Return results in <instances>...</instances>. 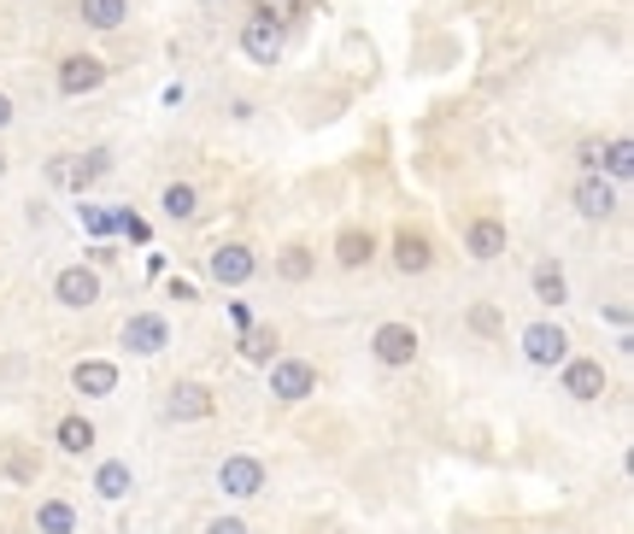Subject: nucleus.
<instances>
[{"label":"nucleus","instance_id":"1","mask_svg":"<svg viewBox=\"0 0 634 534\" xmlns=\"http://www.w3.org/2000/svg\"><path fill=\"white\" fill-rule=\"evenodd\" d=\"M112 170V153L106 148H94V153H60V158H48V182L53 189H65V194H83V189H94L100 177Z\"/></svg>","mask_w":634,"mask_h":534},{"label":"nucleus","instance_id":"2","mask_svg":"<svg viewBox=\"0 0 634 534\" xmlns=\"http://www.w3.org/2000/svg\"><path fill=\"white\" fill-rule=\"evenodd\" d=\"M417 353H423V341H417L411 323H377L370 329V358H377V365L406 370V365H417Z\"/></svg>","mask_w":634,"mask_h":534},{"label":"nucleus","instance_id":"3","mask_svg":"<svg viewBox=\"0 0 634 534\" xmlns=\"http://www.w3.org/2000/svg\"><path fill=\"white\" fill-rule=\"evenodd\" d=\"M265 482H270V470H265V458H253V453H229L218 465V494L224 499H253V494H265Z\"/></svg>","mask_w":634,"mask_h":534},{"label":"nucleus","instance_id":"4","mask_svg":"<svg viewBox=\"0 0 634 534\" xmlns=\"http://www.w3.org/2000/svg\"><path fill=\"white\" fill-rule=\"evenodd\" d=\"M523 358L535 370H558L570 358V335H565V323H529L523 329Z\"/></svg>","mask_w":634,"mask_h":534},{"label":"nucleus","instance_id":"5","mask_svg":"<svg viewBox=\"0 0 634 534\" xmlns=\"http://www.w3.org/2000/svg\"><path fill=\"white\" fill-rule=\"evenodd\" d=\"M270 394H277L282 406L312 399L317 394V365H306V358H277V365H270Z\"/></svg>","mask_w":634,"mask_h":534},{"label":"nucleus","instance_id":"6","mask_svg":"<svg viewBox=\"0 0 634 534\" xmlns=\"http://www.w3.org/2000/svg\"><path fill=\"white\" fill-rule=\"evenodd\" d=\"M118 341L129 346V353L153 358V353H165V346H170V323H165L158 312H136V317H124Z\"/></svg>","mask_w":634,"mask_h":534},{"label":"nucleus","instance_id":"7","mask_svg":"<svg viewBox=\"0 0 634 534\" xmlns=\"http://www.w3.org/2000/svg\"><path fill=\"white\" fill-rule=\"evenodd\" d=\"M212 411H218V399H212L206 382H177L165 394V417H170V423H206Z\"/></svg>","mask_w":634,"mask_h":534},{"label":"nucleus","instance_id":"8","mask_svg":"<svg viewBox=\"0 0 634 534\" xmlns=\"http://www.w3.org/2000/svg\"><path fill=\"white\" fill-rule=\"evenodd\" d=\"M206 270H212V282L218 288H241V282H253L258 258H253V247H241V241H224V247H212Z\"/></svg>","mask_w":634,"mask_h":534},{"label":"nucleus","instance_id":"9","mask_svg":"<svg viewBox=\"0 0 634 534\" xmlns=\"http://www.w3.org/2000/svg\"><path fill=\"white\" fill-rule=\"evenodd\" d=\"M53 300H60L65 312H89L100 300V277L89 265H65L60 277H53Z\"/></svg>","mask_w":634,"mask_h":534},{"label":"nucleus","instance_id":"10","mask_svg":"<svg viewBox=\"0 0 634 534\" xmlns=\"http://www.w3.org/2000/svg\"><path fill=\"white\" fill-rule=\"evenodd\" d=\"M565 394L582 399V406H594V399H605V387H611V377H605L599 358H565Z\"/></svg>","mask_w":634,"mask_h":534},{"label":"nucleus","instance_id":"11","mask_svg":"<svg viewBox=\"0 0 634 534\" xmlns=\"http://www.w3.org/2000/svg\"><path fill=\"white\" fill-rule=\"evenodd\" d=\"M100 82H106V60H94V53H71V60H60V94L83 100V94H94Z\"/></svg>","mask_w":634,"mask_h":534},{"label":"nucleus","instance_id":"12","mask_svg":"<svg viewBox=\"0 0 634 534\" xmlns=\"http://www.w3.org/2000/svg\"><path fill=\"white\" fill-rule=\"evenodd\" d=\"M429 265H435V241H429L423 229L406 224V229L394 236V270H400V277H423Z\"/></svg>","mask_w":634,"mask_h":534},{"label":"nucleus","instance_id":"13","mask_svg":"<svg viewBox=\"0 0 634 534\" xmlns=\"http://www.w3.org/2000/svg\"><path fill=\"white\" fill-rule=\"evenodd\" d=\"M570 200H575V212H582L587 224H605V218L617 212V182H605V177H594V170H587V177L575 182Z\"/></svg>","mask_w":634,"mask_h":534},{"label":"nucleus","instance_id":"14","mask_svg":"<svg viewBox=\"0 0 634 534\" xmlns=\"http://www.w3.org/2000/svg\"><path fill=\"white\" fill-rule=\"evenodd\" d=\"M71 387L89 394V399L118 394V365H112V358H83V365H71Z\"/></svg>","mask_w":634,"mask_h":534},{"label":"nucleus","instance_id":"15","mask_svg":"<svg viewBox=\"0 0 634 534\" xmlns=\"http://www.w3.org/2000/svg\"><path fill=\"white\" fill-rule=\"evenodd\" d=\"M241 53H248L253 65H277L282 60V30L265 18H248L241 24Z\"/></svg>","mask_w":634,"mask_h":534},{"label":"nucleus","instance_id":"16","mask_svg":"<svg viewBox=\"0 0 634 534\" xmlns=\"http://www.w3.org/2000/svg\"><path fill=\"white\" fill-rule=\"evenodd\" d=\"M506 224H499V218H476L470 229H465V253L476 258V265H494V258L499 253H506Z\"/></svg>","mask_w":634,"mask_h":534},{"label":"nucleus","instance_id":"17","mask_svg":"<svg viewBox=\"0 0 634 534\" xmlns=\"http://www.w3.org/2000/svg\"><path fill=\"white\" fill-rule=\"evenodd\" d=\"M0 482H18V487L41 482V458L24 441H0Z\"/></svg>","mask_w":634,"mask_h":534},{"label":"nucleus","instance_id":"18","mask_svg":"<svg viewBox=\"0 0 634 534\" xmlns=\"http://www.w3.org/2000/svg\"><path fill=\"white\" fill-rule=\"evenodd\" d=\"M370 258H377V236H370V229H341V236H335V265L341 270H365L370 265Z\"/></svg>","mask_w":634,"mask_h":534},{"label":"nucleus","instance_id":"19","mask_svg":"<svg viewBox=\"0 0 634 534\" xmlns=\"http://www.w3.org/2000/svg\"><path fill=\"white\" fill-rule=\"evenodd\" d=\"M529 288H535L541 306H565V300H570V277H565V265H558V258H541L535 277H529Z\"/></svg>","mask_w":634,"mask_h":534},{"label":"nucleus","instance_id":"20","mask_svg":"<svg viewBox=\"0 0 634 534\" xmlns=\"http://www.w3.org/2000/svg\"><path fill=\"white\" fill-rule=\"evenodd\" d=\"M129 487H136V470L124 465V458H106V465L94 470V494L106 499V505H118V499H129Z\"/></svg>","mask_w":634,"mask_h":534},{"label":"nucleus","instance_id":"21","mask_svg":"<svg viewBox=\"0 0 634 534\" xmlns=\"http://www.w3.org/2000/svg\"><path fill=\"white\" fill-rule=\"evenodd\" d=\"M53 441H60V453L83 458V453H89V446H94L100 435H94V423H89V417H77V411H71V417H60V423H53Z\"/></svg>","mask_w":634,"mask_h":534},{"label":"nucleus","instance_id":"22","mask_svg":"<svg viewBox=\"0 0 634 534\" xmlns=\"http://www.w3.org/2000/svg\"><path fill=\"white\" fill-rule=\"evenodd\" d=\"M277 346H282L277 323H253L248 335H241V358H248V365H277Z\"/></svg>","mask_w":634,"mask_h":534},{"label":"nucleus","instance_id":"23","mask_svg":"<svg viewBox=\"0 0 634 534\" xmlns=\"http://www.w3.org/2000/svg\"><path fill=\"white\" fill-rule=\"evenodd\" d=\"M36 529L41 534H77V505L71 499H41L36 505Z\"/></svg>","mask_w":634,"mask_h":534},{"label":"nucleus","instance_id":"24","mask_svg":"<svg viewBox=\"0 0 634 534\" xmlns=\"http://www.w3.org/2000/svg\"><path fill=\"white\" fill-rule=\"evenodd\" d=\"M83 24H94V30H118L129 18V0H77Z\"/></svg>","mask_w":634,"mask_h":534},{"label":"nucleus","instance_id":"25","mask_svg":"<svg viewBox=\"0 0 634 534\" xmlns=\"http://www.w3.org/2000/svg\"><path fill=\"white\" fill-rule=\"evenodd\" d=\"M158 206H165V218H177V224H189L194 212H200V194L189 189V182H170L165 194H158Z\"/></svg>","mask_w":634,"mask_h":534},{"label":"nucleus","instance_id":"26","mask_svg":"<svg viewBox=\"0 0 634 534\" xmlns=\"http://www.w3.org/2000/svg\"><path fill=\"white\" fill-rule=\"evenodd\" d=\"M312 270H317V253H312V247H288V253L277 258V277H282V282H306Z\"/></svg>","mask_w":634,"mask_h":534},{"label":"nucleus","instance_id":"27","mask_svg":"<svg viewBox=\"0 0 634 534\" xmlns=\"http://www.w3.org/2000/svg\"><path fill=\"white\" fill-rule=\"evenodd\" d=\"M599 170H611L617 182H629V177H634V148H629V136L605 141V165H599Z\"/></svg>","mask_w":634,"mask_h":534},{"label":"nucleus","instance_id":"28","mask_svg":"<svg viewBox=\"0 0 634 534\" xmlns=\"http://www.w3.org/2000/svg\"><path fill=\"white\" fill-rule=\"evenodd\" d=\"M300 7H306V0H253V18H265V24H282L288 18H300Z\"/></svg>","mask_w":634,"mask_h":534},{"label":"nucleus","instance_id":"29","mask_svg":"<svg viewBox=\"0 0 634 534\" xmlns=\"http://www.w3.org/2000/svg\"><path fill=\"white\" fill-rule=\"evenodd\" d=\"M465 323L476 329V335H499V329H506V317H499V306H470Z\"/></svg>","mask_w":634,"mask_h":534},{"label":"nucleus","instance_id":"30","mask_svg":"<svg viewBox=\"0 0 634 534\" xmlns=\"http://www.w3.org/2000/svg\"><path fill=\"white\" fill-rule=\"evenodd\" d=\"M83 229H89V236H112L118 218H112V212H100V206H89V212H83Z\"/></svg>","mask_w":634,"mask_h":534},{"label":"nucleus","instance_id":"31","mask_svg":"<svg viewBox=\"0 0 634 534\" xmlns=\"http://www.w3.org/2000/svg\"><path fill=\"white\" fill-rule=\"evenodd\" d=\"M112 218H118V229H124L129 241H148V236H153V229H148V218H136V212H112Z\"/></svg>","mask_w":634,"mask_h":534},{"label":"nucleus","instance_id":"32","mask_svg":"<svg viewBox=\"0 0 634 534\" xmlns=\"http://www.w3.org/2000/svg\"><path fill=\"white\" fill-rule=\"evenodd\" d=\"M206 534H253V529L241 523V517H212V523H206Z\"/></svg>","mask_w":634,"mask_h":534},{"label":"nucleus","instance_id":"33","mask_svg":"<svg viewBox=\"0 0 634 534\" xmlns=\"http://www.w3.org/2000/svg\"><path fill=\"white\" fill-rule=\"evenodd\" d=\"M582 165L599 177V165H605V141H582Z\"/></svg>","mask_w":634,"mask_h":534},{"label":"nucleus","instance_id":"34","mask_svg":"<svg viewBox=\"0 0 634 534\" xmlns=\"http://www.w3.org/2000/svg\"><path fill=\"white\" fill-rule=\"evenodd\" d=\"M229 323H236V329H241V335H248V329H253V312H248V306H241V300H229Z\"/></svg>","mask_w":634,"mask_h":534},{"label":"nucleus","instance_id":"35","mask_svg":"<svg viewBox=\"0 0 634 534\" xmlns=\"http://www.w3.org/2000/svg\"><path fill=\"white\" fill-rule=\"evenodd\" d=\"M7 124H12V100L0 94V129H7Z\"/></svg>","mask_w":634,"mask_h":534},{"label":"nucleus","instance_id":"36","mask_svg":"<svg viewBox=\"0 0 634 534\" xmlns=\"http://www.w3.org/2000/svg\"><path fill=\"white\" fill-rule=\"evenodd\" d=\"M0 177H7V158H0Z\"/></svg>","mask_w":634,"mask_h":534},{"label":"nucleus","instance_id":"37","mask_svg":"<svg viewBox=\"0 0 634 534\" xmlns=\"http://www.w3.org/2000/svg\"><path fill=\"white\" fill-rule=\"evenodd\" d=\"M212 7H218V0H212Z\"/></svg>","mask_w":634,"mask_h":534}]
</instances>
